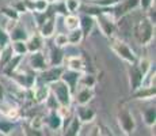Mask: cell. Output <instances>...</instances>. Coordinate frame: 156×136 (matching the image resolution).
I'll return each instance as SVG.
<instances>
[{
    "instance_id": "obj_44",
    "label": "cell",
    "mask_w": 156,
    "mask_h": 136,
    "mask_svg": "<svg viewBox=\"0 0 156 136\" xmlns=\"http://www.w3.org/2000/svg\"><path fill=\"white\" fill-rule=\"evenodd\" d=\"M152 4H155V0H139V8H141L143 11L148 10Z\"/></svg>"
},
{
    "instance_id": "obj_19",
    "label": "cell",
    "mask_w": 156,
    "mask_h": 136,
    "mask_svg": "<svg viewBox=\"0 0 156 136\" xmlns=\"http://www.w3.org/2000/svg\"><path fill=\"white\" fill-rule=\"evenodd\" d=\"M29 30L26 29V26H23L22 23L18 20L15 22V25L8 30V35H10V41H16V40H22L26 41L29 37Z\"/></svg>"
},
{
    "instance_id": "obj_34",
    "label": "cell",
    "mask_w": 156,
    "mask_h": 136,
    "mask_svg": "<svg viewBox=\"0 0 156 136\" xmlns=\"http://www.w3.org/2000/svg\"><path fill=\"white\" fill-rule=\"evenodd\" d=\"M53 45L60 48H67L69 45L67 33H57V34L53 35Z\"/></svg>"
},
{
    "instance_id": "obj_8",
    "label": "cell",
    "mask_w": 156,
    "mask_h": 136,
    "mask_svg": "<svg viewBox=\"0 0 156 136\" xmlns=\"http://www.w3.org/2000/svg\"><path fill=\"white\" fill-rule=\"evenodd\" d=\"M10 78L12 79V82L19 89H25V90L30 89V87L35 83V80H37V75H35L34 71L25 72V71H19V68L15 72H12Z\"/></svg>"
},
{
    "instance_id": "obj_22",
    "label": "cell",
    "mask_w": 156,
    "mask_h": 136,
    "mask_svg": "<svg viewBox=\"0 0 156 136\" xmlns=\"http://www.w3.org/2000/svg\"><path fill=\"white\" fill-rule=\"evenodd\" d=\"M82 127H83V124L80 123V120L77 119V116L73 113L71 121L67 124V127H65L64 129H62V134L67 135V136H77V135H80Z\"/></svg>"
},
{
    "instance_id": "obj_24",
    "label": "cell",
    "mask_w": 156,
    "mask_h": 136,
    "mask_svg": "<svg viewBox=\"0 0 156 136\" xmlns=\"http://www.w3.org/2000/svg\"><path fill=\"white\" fill-rule=\"evenodd\" d=\"M22 60H23L22 56H16V54H14V56L11 57L10 60H8L7 64L3 67V69H2L3 75H4V76H8V78H10L11 74H12V72H15L18 68H19V65H20V63H22Z\"/></svg>"
},
{
    "instance_id": "obj_17",
    "label": "cell",
    "mask_w": 156,
    "mask_h": 136,
    "mask_svg": "<svg viewBox=\"0 0 156 136\" xmlns=\"http://www.w3.org/2000/svg\"><path fill=\"white\" fill-rule=\"evenodd\" d=\"M75 114L77 116V119L80 120V123L84 125V124H90L95 120V113L94 109L88 108L87 105H77L76 106V110H75Z\"/></svg>"
},
{
    "instance_id": "obj_38",
    "label": "cell",
    "mask_w": 156,
    "mask_h": 136,
    "mask_svg": "<svg viewBox=\"0 0 156 136\" xmlns=\"http://www.w3.org/2000/svg\"><path fill=\"white\" fill-rule=\"evenodd\" d=\"M121 0H90V4L98 6L101 8H112L113 6H115Z\"/></svg>"
},
{
    "instance_id": "obj_16",
    "label": "cell",
    "mask_w": 156,
    "mask_h": 136,
    "mask_svg": "<svg viewBox=\"0 0 156 136\" xmlns=\"http://www.w3.org/2000/svg\"><path fill=\"white\" fill-rule=\"evenodd\" d=\"M46 57H48L49 65H64V59H65L64 48L53 45V46H50Z\"/></svg>"
},
{
    "instance_id": "obj_14",
    "label": "cell",
    "mask_w": 156,
    "mask_h": 136,
    "mask_svg": "<svg viewBox=\"0 0 156 136\" xmlns=\"http://www.w3.org/2000/svg\"><path fill=\"white\" fill-rule=\"evenodd\" d=\"M95 97L94 87H80L73 93V99L76 105H88Z\"/></svg>"
},
{
    "instance_id": "obj_31",
    "label": "cell",
    "mask_w": 156,
    "mask_h": 136,
    "mask_svg": "<svg viewBox=\"0 0 156 136\" xmlns=\"http://www.w3.org/2000/svg\"><path fill=\"white\" fill-rule=\"evenodd\" d=\"M95 83H97V80H95L94 75L82 72L80 79H79V86L77 87H95Z\"/></svg>"
},
{
    "instance_id": "obj_13",
    "label": "cell",
    "mask_w": 156,
    "mask_h": 136,
    "mask_svg": "<svg viewBox=\"0 0 156 136\" xmlns=\"http://www.w3.org/2000/svg\"><path fill=\"white\" fill-rule=\"evenodd\" d=\"M38 33L44 40L52 38L56 34V14H50L46 19L44 20V23L38 27Z\"/></svg>"
},
{
    "instance_id": "obj_36",
    "label": "cell",
    "mask_w": 156,
    "mask_h": 136,
    "mask_svg": "<svg viewBox=\"0 0 156 136\" xmlns=\"http://www.w3.org/2000/svg\"><path fill=\"white\" fill-rule=\"evenodd\" d=\"M67 7L68 14H77V11L82 7V0H62Z\"/></svg>"
},
{
    "instance_id": "obj_1",
    "label": "cell",
    "mask_w": 156,
    "mask_h": 136,
    "mask_svg": "<svg viewBox=\"0 0 156 136\" xmlns=\"http://www.w3.org/2000/svg\"><path fill=\"white\" fill-rule=\"evenodd\" d=\"M133 35L139 45L148 46L155 38V25L147 17H144L136 23L133 29Z\"/></svg>"
},
{
    "instance_id": "obj_37",
    "label": "cell",
    "mask_w": 156,
    "mask_h": 136,
    "mask_svg": "<svg viewBox=\"0 0 156 136\" xmlns=\"http://www.w3.org/2000/svg\"><path fill=\"white\" fill-rule=\"evenodd\" d=\"M49 8L50 4L46 0H33V13H46Z\"/></svg>"
},
{
    "instance_id": "obj_30",
    "label": "cell",
    "mask_w": 156,
    "mask_h": 136,
    "mask_svg": "<svg viewBox=\"0 0 156 136\" xmlns=\"http://www.w3.org/2000/svg\"><path fill=\"white\" fill-rule=\"evenodd\" d=\"M30 127H31V131L35 132V135H41V132H38V131H42L45 128L42 114H35V116L30 120Z\"/></svg>"
},
{
    "instance_id": "obj_26",
    "label": "cell",
    "mask_w": 156,
    "mask_h": 136,
    "mask_svg": "<svg viewBox=\"0 0 156 136\" xmlns=\"http://www.w3.org/2000/svg\"><path fill=\"white\" fill-rule=\"evenodd\" d=\"M143 121L147 127L154 128L156 124V109L155 106H148L143 112Z\"/></svg>"
},
{
    "instance_id": "obj_5",
    "label": "cell",
    "mask_w": 156,
    "mask_h": 136,
    "mask_svg": "<svg viewBox=\"0 0 156 136\" xmlns=\"http://www.w3.org/2000/svg\"><path fill=\"white\" fill-rule=\"evenodd\" d=\"M117 121H118V127L122 131L124 135H132L136 131V120H134L133 113L130 109L126 106H121L117 112Z\"/></svg>"
},
{
    "instance_id": "obj_25",
    "label": "cell",
    "mask_w": 156,
    "mask_h": 136,
    "mask_svg": "<svg viewBox=\"0 0 156 136\" xmlns=\"http://www.w3.org/2000/svg\"><path fill=\"white\" fill-rule=\"evenodd\" d=\"M64 19V27L71 31V30L79 29L80 26V17L77 14H67L65 17H62Z\"/></svg>"
},
{
    "instance_id": "obj_45",
    "label": "cell",
    "mask_w": 156,
    "mask_h": 136,
    "mask_svg": "<svg viewBox=\"0 0 156 136\" xmlns=\"http://www.w3.org/2000/svg\"><path fill=\"white\" fill-rule=\"evenodd\" d=\"M0 50H2V46H0Z\"/></svg>"
},
{
    "instance_id": "obj_15",
    "label": "cell",
    "mask_w": 156,
    "mask_h": 136,
    "mask_svg": "<svg viewBox=\"0 0 156 136\" xmlns=\"http://www.w3.org/2000/svg\"><path fill=\"white\" fill-rule=\"evenodd\" d=\"M80 75L82 72H77V71H73V69H68V68H64L62 71V75H61V79L62 82L68 84V87L71 89L72 94L76 91V87L79 86V79H80Z\"/></svg>"
},
{
    "instance_id": "obj_32",
    "label": "cell",
    "mask_w": 156,
    "mask_h": 136,
    "mask_svg": "<svg viewBox=\"0 0 156 136\" xmlns=\"http://www.w3.org/2000/svg\"><path fill=\"white\" fill-rule=\"evenodd\" d=\"M0 14L4 15L5 19H10V20H19L20 19V14L18 13L16 10H15L12 6H10V7L0 8Z\"/></svg>"
},
{
    "instance_id": "obj_35",
    "label": "cell",
    "mask_w": 156,
    "mask_h": 136,
    "mask_svg": "<svg viewBox=\"0 0 156 136\" xmlns=\"http://www.w3.org/2000/svg\"><path fill=\"white\" fill-rule=\"evenodd\" d=\"M14 127H15L14 121H11V120H8V119H5L4 117V120H0V135L12 134Z\"/></svg>"
},
{
    "instance_id": "obj_7",
    "label": "cell",
    "mask_w": 156,
    "mask_h": 136,
    "mask_svg": "<svg viewBox=\"0 0 156 136\" xmlns=\"http://www.w3.org/2000/svg\"><path fill=\"white\" fill-rule=\"evenodd\" d=\"M29 90H30V95H31L33 102H35L38 105L45 104L48 97L50 95V86L48 83H45V82L40 80L38 78L35 80V83Z\"/></svg>"
},
{
    "instance_id": "obj_27",
    "label": "cell",
    "mask_w": 156,
    "mask_h": 136,
    "mask_svg": "<svg viewBox=\"0 0 156 136\" xmlns=\"http://www.w3.org/2000/svg\"><path fill=\"white\" fill-rule=\"evenodd\" d=\"M10 45L12 48V52L16 56H27L29 50H27V45H26V41H22V40H16V41H10Z\"/></svg>"
},
{
    "instance_id": "obj_4",
    "label": "cell",
    "mask_w": 156,
    "mask_h": 136,
    "mask_svg": "<svg viewBox=\"0 0 156 136\" xmlns=\"http://www.w3.org/2000/svg\"><path fill=\"white\" fill-rule=\"evenodd\" d=\"M49 86H50V93L55 95L60 106L69 108L72 105V101H73V94H72L71 89L68 87V84L65 82H62L61 79H58L56 82L49 83Z\"/></svg>"
},
{
    "instance_id": "obj_21",
    "label": "cell",
    "mask_w": 156,
    "mask_h": 136,
    "mask_svg": "<svg viewBox=\"0 0 156 136\" xmlns=\"http://www.w3.org/2000/svg\"><path fill=\"white\" fill-rule=\"evenodd\" d=\"M80 17V30H82L83 35H84V40L86 38H88V35L92 33V30H94L95 27V19L92 15L90 14H83V15H79Z\"/></svg>"
},
{
    "instance_id": "obj_10",
    "label": "cell",
    "mask_w": 156,
    "mask_h": 136,
    "mask_svg": "<svg viewBox=\"0 0 156 136\" xmlns=\"http://www.w3.org/2000/svg\"><path fill=\"white\" fill-rule=\"evenodd\" d=\"M128 78H129V87H130V93L136 91L137 89H140L144 80V74L141 69L139 68V65L136 63L129 64L128 68Z\"/></svg>"
},
{
    "instance_id": "obj_2",
    "label": "cell",
    "mask_w": 156,
    "mask_h": 136,
    "mask_svg": "<svg viewBox=\"0 0 156 136\" xmlns=\"http://www.w3.org/2000/svg\"><path fill=\"white\" fill-rule=\"evenodd\" d=\"M109 40H110V44H109L110 50H112L117 57H119V59L124 60L128 64H133V63L137 61V56H136V53H134V50L132 49L125 41L117 38L115 35H113Z\"/></svg>"
},
{
    "instance_id": "obj_12",
    "label": "cell",
    "mask_w": 156,
    "mask_h": 136,
    "mask_svg": "<svg viewBox=\"0 0 156 136\" xmlns=\"http://www.w3.org/2000/svg\"><path fill=\"white\" fill-rule=\"evenodd\" d=\"M64 65H49L48 68H45L44 71L40 72V80L45 82V83H52L61 78L62 71H64Z\"/></svg>"
},
{
    "instance_id": "obj_42",
    "label": "cell",
    "mask_w": 156,
    "mask_h": 136,
    "mask_svg": "<svg viewBox=\"0 0 156 136\" xmlns=\"http://www.w3.org/2000/svg\"><path fill=\"white\" fill-rule=\"evenodd\" d=\"M145 17L148 18L154 25H156V8H155V4H152L148 10H145Z\"/></svg>"
},
{
    "instance_id": "obj_23",
    "label": "cell",
    "mask_w": 156,
    "mask_h": 136,
    "mask_svg": "<svg viewBox=\"0 0 156 136\" xmlns=\"http://www.w3.org/2000/svg\"><path fill=\"white\" fill-rule=\"evenodd\" d=\"M133 97L136 99H140V101H147V99H154L156 90L154 86H141L140 89H137L136 91L132 93Z\"/></svg>"
},
{
    "instance_id": "obj_33",
    "label": "cell",
    "mask_w": 156,
    "mask_h": 136,
    "mask_svg": "<svg viewBox=\"0 0 156 136\" xmlns=\"http://www.w3.org/2000/svg\"><path fill=\"white\" fill-rule=\"evenodd\" d=\"M3 116H4L5 119L11 120V121H18V120H19V117H20V112H19V109H18V108L10 105V106L3 112Z\"/></svg>"
},
{
    "instance_id": "obj_40",
    "label": "cell",
    "mask_w": 156,
    "mask_h": 136,
    "mask_svg": "<svg viewBox=\"0 0 156 136\" xmlns=\"http://www.w3.org/2000/svg\"><path fill=\"white\" fill-rule=\"evenodd\" d=\"M52 6H55V13L53 14L60 15V17H65V15L68 14L67 7H65V4H64L62 0H58V2H56L55 4H52Z\"/></svg>"
},
{
    "instance_id": "obj_11",
    "label": "cell",
    "mask_w": 156,
    "mask_h": 136,
    "mask_svg": "<svg viewBox=\"0 0 156 136\" xmlns=\"http://www.w3.org/2000/svg\"><path fill=\"white\" fill-rule=\"evenodd\" d=\"M44 123H45V125H46V128L50 129V131H53V132L61 131L62 129V116L58 112V109H57V110L49 109L46 117H44Z\"/></svg>"
},
{
    "instance_id": "obj_41",
    "label": "cell",
    "mask_w": 156,
    "mask_h": 136,
    "mask_svg": "<svg viewBox=\"0 0 156 136\" xmlns=\"http://www.w3.org/2000/svg\"><path fill=\"white\" fill-rule=\"evenodd\" d=\"M10 42V35H8L7 30L0 25V46H4Z\"/></svg>"
},
{
    "instance_id": "obj_6",
    "label": "cell",
    "mask_w": 156,
    "mask_h": 136,
    "mask_svg": "<svg viewBox=\"0 0 156 136\" xmlns=\"http://www.w3.org/2000/svg\"><path fill=\"white\" fill-rule=\"evenodd\" d=\"M139 8V0H121L119 3H117L115 6H113L112 8H107L109 13L113 15V18L118 22L119 19L125 18L129 13L137 10Z\"/></svg>"
},
{
    "instance_id": "obj_9",
    "label": "cell",
    "mask_w": 156,
    "mask_h": 136,
    "mask_svg": "<svg viewBox=\"0 0 156 136\" xmlns=\"http://www.w3.org/2000/svg\"><path fill=\"white\" fill-rule=\"evenodd\" d=\"M27 63H29L30 69L34 72H38V74H40L41 71H44L45 68L49 67L48 57H46V54H45L44 50L27 53Z\"/></svg>"
},
{
    "instance_id": "obj_43",
    "label": "cell",
    "mask_w": 156,
    "mask_h": 136,
    "mask_svg": "<svg viewBox=\"0 0 156 136\" xmlns=\"http://www.w3.org/2000/svg\"><path fill=\"white\" fill-rule=\"evenodd\" d=\"M12 7H14L15 10H16L20 15L25 14V13H27V8H26V4H25V2H23V0H18V2L15 3Z\"/></svg>"
},
{
    "instance_id": "obj_3",
    "label": "cell",
    "mask_w": 156,
    "mask_h": 136,
    "mask_svg": "<svg viewBox=\"0 0 156 136\" xmlns=\"http://www.w3.org/2000/svg\"><path fill=\"white\" fill-rule=\"evenodd\" d=\"M94 19H95V26L99 29V31L106 38H112L115 34L117 20L113 18V15L109 13L107 8H103L101 13L94 15Z\"/></svg>"
},
{
    "instance_id": "obj_28",
    "label": "cell",
    "mask_w": 156,
    "mask_h": 136,
    "mask_svg": "<svg viewBox=\"0 0 156 136\" xmlns=\"http://www.w3.org/2000/svg\"><path fill=\"white\" fill-rule=\"evenodd\" d=\"M14 56V52H12V48H11L10 42L4 46H2V50H0V72H2L3 67L8 63V60Z\"/></svg>"
},
{
    "instance_id": "obj_18",
    "label": "cell",
    "mask_w": 156,
    "mask_h": 136,
    "mask_svg": "<svg viewBox=\"0 0 156 136\" xmlns=\"http://www.w3.org/2000/svg\"><path fill=\"white\" fill-rule=\"evenodd\" d=\"M64 67L68 69H73L77 72H86V63L82 56L73 54V56H65L64 59Z\"/></svg>"
},
{
    "instance_id": "obj_29",
    "label": "cell",
    "mask_w": 156,
    "mask_h": 136,
    "mask_svg": "<svg viewBox=\"0 0 156 136\" xmlns=\"http://www.w3.org/2000/svg\"><path fill=\"white\" fill-rule=\"evenodd\" d=\"M67 35H68V42H69V45H73V46L80 45L83 42V40H84V35H83L80 27H79V29H75V30L68 31Z\"/></svg>"
},
{
    "instance_id": "obj_39",
    "label": "cell",
    "mask_w": 156,
    "mask_h": 136,
    "mask_svg": "<svg viewBox=\"0 0 156 136\" xmlns=\"http://www.w3.org/2000/svg\"><path fill=\"white\" fill-rule=\"evenodd\" d=\"M136 64L139 65L140 69H141V72L144 74V76H145V75L149 72V69L154 67V65H152V61L149 59H147V57H143V59H140L139 61H136Z\"/></svg>"
},
{
    "instance_id": "obj_20",
    "label": "cell",
    "mask_w": 156,
    "mask_h": 136,
    "mask_svg": "<svg viewBox=\"0 0 156 136\" xmlns=\"http://www.w3.org/2000/svg\"><path fill=\"white\" fill-rule=\"evenodd\" d=\"M26 45H27L29 53L38 52V50L45 49V40L40 35V33H34V34H29L27 40H26Z\"/></svg>"
}]
</instances>
